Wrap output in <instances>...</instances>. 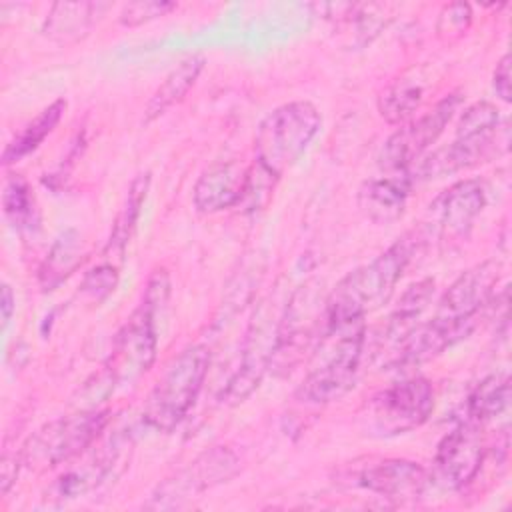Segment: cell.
Returning a JSON list of instances; mask_svg holds the SVG:
<instances>
[{"mask_svg":"<svg viewBox=\"0 0 512 512\" xmlns=\"http://www.w3.org/2000/svg\"><path fill=\"white\" fill-rule=\"evenodd\" d=\"M416 244L412 234H404L372 262L348 272L326 296V326L364 320L366 314L384 306L406 272Z\"/></svg>","mask_w":512,"mask_h":512,"instance_id":"6da1fadb","label":"cell"},{"mask_svg":"<svg viewBox=\"0 0 512 512\" xmlns=\"http://www.w3.org/2000/svg\"><path fill=\"white\" fill-rule=\"evenodd\" d=\"M364 340V320L324 326V332L318 338L314 360L296 390L298 400L322 406L346 396L356 384Z\"/></svg>","mask_w":512,"mask_h":512,"instance_id":"7a4b0ae2","label":"cell"},{"mask_svg":"<svg viewBox=\"0 0 512 512\" xmlns=\"http://www.w3.org/2000/svg\"><path fill=\"white\" fill-rule=\"evenodd\" d=\"M170 296V278L164 268H156L144 288L142 300L124 326L118 330L112 352L102 366L116 386L126 384L150 370L158 350V312Z\"/></svg>","mask_w":512,"mask_h":512,"instance_id":"3957f363","label":"cell"},{"mask_svg":"<svg viewBox=\"0 0 512 512\" xmlns=\"http://www.w3.org/2000/svg\"><path fill=\"white\" fill-rule=\"evenodd\" d=\"M210 358L206 344H188L170 360L142 408V422L148 428L168 434L182 424L204 386Z\"/></svg>","mask_w":512,"mask_h":512,"instance_id":"277c9868","label":"cell"},{"mask_svg":"<svg viewBox=\"0 0 512 512\" xmlns=\"http://www.w3.org/2000/svg\"><path fill=\"white\" fill-rule=\"evenodd\" d=\"M320 126L322 116L308 100H294L274 108L256 128L254 162L278 180L304 156Z\"/></svg>","mask_w":512,"mask_h":512,"instance_id":"5b68a950","label":"cell"},{"mask_svg":"<svg viewBox=\"0 0 512 512\" xmlns=\"http://www.w3.org/2000/svg\"><path fill=\"white\" fill-rule=\"evenodd\" d=\"M110 422V410H78L38 428L20 448L22 466L44 472L66 464L86 452L102 436Z\"/></svg>","mask_w":512,"mask_h":512,"instance_id":"8992f818","label":"cell"},{"mask_svg":"<svg viewBox=\"0 0 512 512\" xmlns=\"http://www.w3.org/2000/svg\"><path fill=\"white\" fill-rule=\"evenodd\" d=\"M282 310L284 306L278 308L274 302L266 300L254 312L242 344L238 368L218 396L222 404L236 406L244 402L260 386L264 374L272 368Z\"/></svg>","mask_w":512,"mask_h":512,"instance_id":"52a82bcc","label":"cell"},{"mask_svg":"<svg viewBox=\"0 0 512 512\" xmlns=\"http://www.w3.org/2000/svg\"><path fill=\"white\" fill-rule=\"evenodd\" d=\"M240 472V458L228 446H212L186 466L166 476L150 494L144 508L172 510L198 498L202 492L232 480Z\"/></svg>","mask_w":512,"mask_h":512,"instance_id":"ba28073f","label":"cell"},{"mask_svg":"<svg viewBox=\"0 0 512 512\" xmlns=\"http://www.w3.org/2000/svg\"><path fill=\"white\" fill-rule=\"evenodd\" d=\"M324 308L326 296L322 298L318 282H306L292 292L282 310L272 368L276 366L286 370L302 358L314 340L322 336L326 326Z\"/></svg>","mask_w":512,"mask_h":512,"instance_id":"9c48e42d","label":"cell"},{"mask_svg":"<svg viewBox=\"0 0 512 512\" xmlns=\"http://www.w3.org/2000/svg\"><path fill=\"white\" fill-rule=\"evenodd\" d=\"M462 104V96L452 92L444 96L432 110L420 118H412L402 124L382 146L380 164L394 174L408 172V166L418 160L444 132Z\"/></svg>","mask_w":512,"mask_h":512,"instance_id":"30bf717a","label":"cell"},{"mask_svg":"<svg viewBox=\"0 0 512 512\" xmlns=\"http://www.w3.org/2000/svg\"><path fill=\"white\" fill-rule=\"evenodd\" d=\"M434 410V388L422 376L404 378L374 396L372 414L384 434H402L422 426Z\"/></svg>","mask_w":512,"mask_h":512,"instance_id":"8fae6325","label":"cell"},{"mask_svg":"<svg viewBox=\"0 0 512 512\" xmlns=\"http://www.w3.org/2000/svg\"><path fill=\"white\" fill-rule=\"evenodd\" d=\"M498 278L500 264L494 260H486L468 268L442 294L434 316L472 330L476 314L494 298Z\"/></svg>","mask_w":512,"mask_h":512,"instance_id":"7c38bea8","label":"cell"},{"mask_svg":"<svg viewBox=\"0 0 512 512\" xmlns=\"http://www.w3.org/2000/svg\"><path fill=\"white\" fill-rule=\"evenodd\" d=\"M486 454L480 424L462 420L436 446L434 468L446 488L458 490L470 484L482 468Z\"/></svg>","mask_w":512,"mask_h":512,"instance_id":"4fadbf2b","label":"cell"},{"mask_svg":"<svg viewBox=\"0 0 512 512\" xmlns=\"http://www.w3.org/2000/svg\"><path fill=\"white\" fill-rule=\"evenodd\" d=\"M352 480L356 486L388 500L408 502L420 498L430 486V474L418 462L406 458H382L360 466Z\"/></svg>","mask_w":512,"mask_h":512,"instance_id":"5bb4252c","label":"cell"},{"mask_svg":"<svg viewBox=\"0 0 512 512\" xmlns=\"http://www.w3.org/2000/svg\"><path fill=\"white\" fill-rule=\"evenodd\" d=\"M486 206V186L480 178H464L446 188L430 206L446 238H462Z\"/></svg>","mask_w":512,"mask_h":512,"instance_id":"9a60e30c","label":"cell"},{"mask_svg":"<svg viewBox=\"0 0 512 512\" xmlns=\"http://www.w3.org/2000/svg\"><path fill=\"white\" fill-rule=\"evenodd\" d=\"M120 456L118 438H110L98 450L88 448L80 454V460L64 470L50 486V496L56 500H72L98 488L112 472Z\"/></svg>","mask_w":512,"mask_h":512,"instance_id":"2e32d148","label":"cell"},{"mask_svg":"<svg viewBox=\"0 0 512 512\" xmlns=\"http://www.w3.org/2000/svg\"><path fill=\"white\" fill-rule=\"evenodd\" d=\"M246 178L248 168L238 162H214L194 184V208L202 214H214L238 206L244 196Z\"/></svg>","mask_w":512,"mask_h":512,"instance_id":"e0dca14e","label":"cell"},{"mask_svg":"<svg viewBox=\"0 0 512 512\" xmlns=\"http://www.w3.org/2000/svg\"><path fill=\"white\" fill-rule=\"evenodd\" d=\"M410 188L412 176L408 172L368 180L358 192V206L372 222L390 224L402 216Z\"/></svg>","mask_w":512,"mask_h":512,"instance_id":"ac0fdd59","label":"cell"},{"mask_svg":"<svg viewBox=\"0 0 512 512\" xmlns=\"http://www.w3.org/2000/svg\"><path fill=\"white\" fill-rule=\"evenodd\" d=\"M108 8V2H56L46 14L42 34L58 44L78 42L92 30Z\"/></svg>","mask_w":512,"mask_h":512,"instance_id":"d6986e66","label":"cell"},{"mask_svg":"<svg viewBox=\"0 0 512 512\" xmlns=\"http://www.w3.org/2000/svg\"><path fill=\"white\" fill-rule=\"evenodd\" d=\"M432 296H434V280L432 278L418 280L402 292V296H400L396 308L392 310L388 324L384 328V340L388 346H392V356L388 358V364L394 362L400 346L406 342V338L418 326V318L428 308Z\"/></svg>","mask_w":512,"mask_h":512,"instance_id":"ffe728a7","label":"cell"},{"mask_svg":"<svg viewBox=\"0 0 512 512\" xmlns=\"http://www.w3.org/2000/svg\"><path fill=\"white\" fill-rule=\"evenodd\" d=\"M206 66V58L202 54H192L180 60L160 82L156 92L150 96L146 108H144V122H152L160 118L166 110L180 104L184 96L190 92V88L200 78L202 70Z\"/></svg>","mask_w":512,"mask_h":512,"instance_id":"44dd1931","label":"cell"},{"mask_svg":"<svg viewBox=\"0 0 512 512\" xmlns=\"http://www.w3.org/2000/svg\"><path fill=\"white\" fill-rule=\"evenodd\" d=\"M84 260H86V250H84L82 236L74 228L64 230L54 240V244L50 246L44 262L38 268L40 288L44 292L54 290L70 274H74L82 266Z\"/></svg>","mask_w":512,"mask_h":512,"instance_id":"7402d4cb","label":"cell"},{"mask_svg":"<svg viewBox=\"0 0 512 512\" xmlns=\"http://www.w3.org/2000/svg\"><path fill=\"white\" fill-rule=\"evenodd\" d=\"M66 110V100L58 98L52 104H48L42 112H38V116L34 120H30L4 148L2 152V164L10 166L14 162H20L24 156H28L30 152H34L44 140L46 136L52 134V130L58 126V122L62 120Z\"/></svg>","mask_w":512,"mask_h":512,"instance_id":"603a6c76","label":"cell"},{"mask_svg":"<svg viewBox=\"0 0 512 512\" xmlns=\"http://www.w3.org/2000/svg\"><path fill=\"white\" fill-rule=\"evenodd\" d=\"M510 400L508 374L496 372L482 378L466 398V420L484 424L500 416Z\"/></svg>","mask_w":512,"mask_h":512,"instance_id":"cb8c5ba5","label":"cell"},{"mask_svg":"<svg viewBox=\"0 0 512 512\" xmlns=\"http://www.w3.org/2000/svg\"><path fill=\"white\" fill-rule=\"evenodd\" d=\"M422 100H424L422 84L412 78H400L392 82L388 88H384L382 94L378 96V112L388 124L402 126L408 120H412Z\"/></svg>","mask_w":512,"mask_h":512,"instance_id":"d4e9b609","label":"cell"},{"mask_svg":"<svg viewBox=\"0 0 512 512\" xmlns=\"http://www.w3.org/2000/svg\"><path fill=\"white\" fill-rule=\"evenodd\" d=\"M148 188H150V172H144V174H138L130 186H128V194H126V200H124V206L114 222V228H112V234H110V240L106 244V250L122 256L124 254V248L126 244L130 242V236L136 228V222L140 218V212H142V206H144V200H146V194H148Z\"/></svg>","mask_w":512,"mask_h":512,"instance_id":"484cf974","label":"cell"},{"mask_svg":"<svg viewBox=\"0 0 512 512\" xmlns=\"http://www.w3.org/2000/svg\"><path fill=\"white\" fill-rule=\"evenodd\" d=\"M2 208L6 218L18 230L38 226V210L28 180L20 174H8L2 188Z\"/></svg>","mask_w":512,"mask_h":512,"instance_id":"4316f807","label":"cell"},{"mask_svg":"<svg viewBox=\"0 0 512 512\" xmlns=\"http://www.w3.org/2000/svg\"><path fill=\"white\" fill-rule=\"evenodd\" d=\"M500 126L498 108L492 102H474L470 104L456 126V138H472V136H486L494 134Z\"/></svg>","mask_w":512,"mask_h":512,"instance_id":"83f0119b","label":"cell"},{"mask_svg":"<svg viewBox=\"0 0 512 512\" xmlns=\"http://www.w3.org/2000/svg\"><path fill=\"white\" fill-rule=\"evenodd\" d=\"M472 24V8L466 2H450L442 6L436 20V34L444 42H454L466 34Z\"/></svg>","mask_w":512,"mask_h":512,"instance_id":"f1b7e54d","label":"cell"},{"mask_svg":"<svg viewBox=\"0 0 512 512\" xmlns=\"http://www.w3.org/2000/svg\"><path fill=\"white\" fill-rule=\"evenodd\" d=\"M174 8H176V2H164V0L128 2V4L122 6V10L118 14V22L126 28H136V26H142L150 20L166 16Z\"/></svg>","mask_w":512,"mask_h":512,"instance_id":"f546056e","label":"cell"},{"mask_svg":"<svg viewBox=\"0 0 512 512\" xmlns=\"http://www.w3.org/2000/svg\"><path fill=\"white\" fill-rule=\"evenodd\" d=\"M118 284V268L112 262H102L88 270L82 278V292L96 302L104 300Z\"/></svg>","mask_w":512,"mask_h":512,"instance_id":"4dcf8cb0","label":"cell"},{"mask_svg":"<svg viewBox=\"0 0 512 512\" xmlns=\"http://www.w3.org/2000/svg\"><path fill=\"white\" fill-rule=\"evenodd\" d=\"M22 466V458H20V450L18 452H4L2 462H0V492L8 494L10 486L16 482V476L20 472Z\"/></svg>","mask_w":512,"mask_h":512,"instance_id":"1f68e13d","label":"cell"},{"mask_svg":"<svg viewBox=\"0 0 512 512\" xmlns=\"http://www.w3.org/2000/svg\"><path fill=\"white\" fill-rule=\"evenodd\" d=\"M492 84L496 90V96L502 102H510V56L504 54L492 74Z\"/></svg>","mask_w":512,"mask_h":512,"instance_id":"d6a6232c","label":"cell"},{"mask_svg":"<svg viewBox=\"0 0 512 512\" xmlns=\"http://www.w3.org/2000/svg\"><path fill=\"white\" fill-rule=\"evenodd\" d=\"M14 308H16V298H14V292L8 284H2V296H0V310H2V324L4 328L8 326L12 314H14Z\"/></svg>","mask_w":512,"mask_h":512,"instance_id":"836d02e7","label":"cell"}]
</instances>
